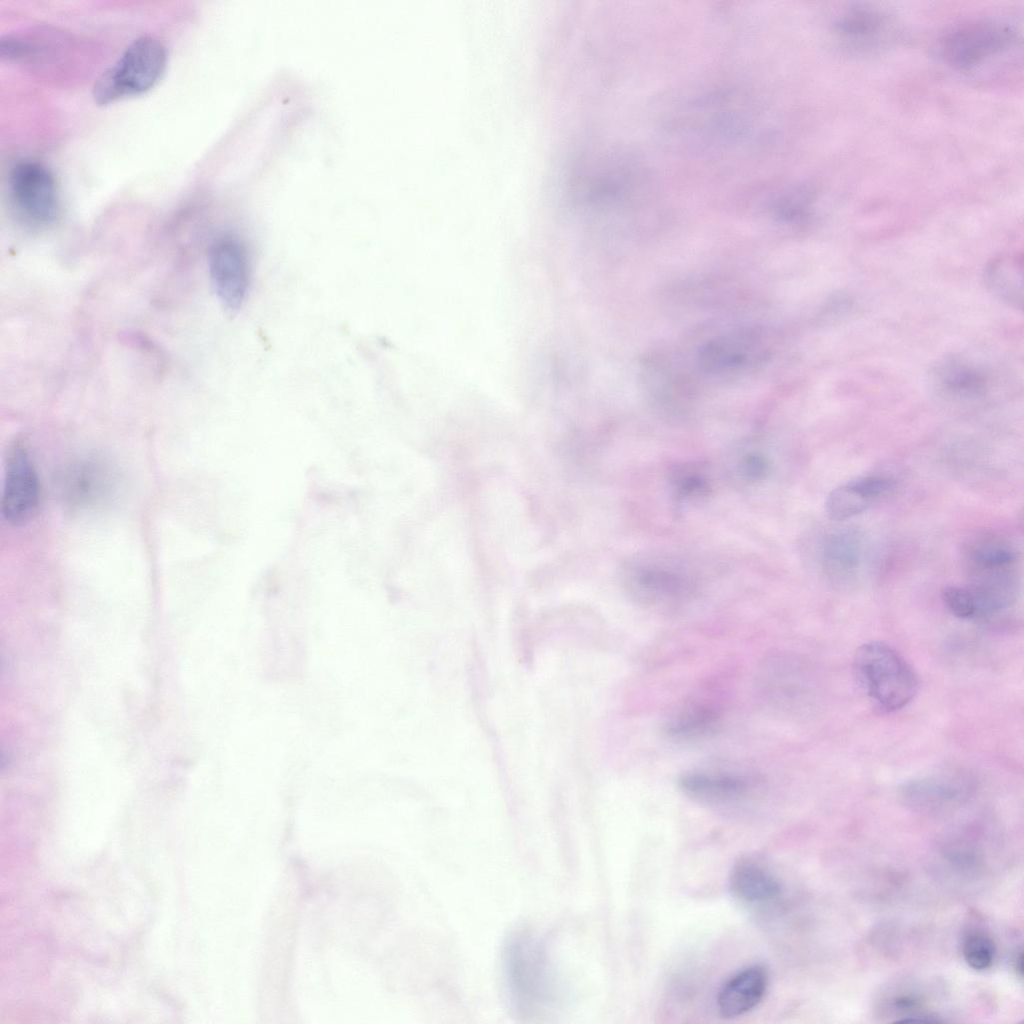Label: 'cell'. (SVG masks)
Wrapping results in <instances>:
<instances>
[{"mask_svg": "<svg viewBox=\"0 0 1024 1024\" xmlns=\"http://www.w3.org/2000/svg\"><path fill=\"white\" fill-rule=\"evenodd\" d=\"M502 974L507 997L520 1016L545 1013L559 999L560 985L549 955L530 933H515L507 939Z\"/></svg>", "mask_w": 1024, "mask_h": 1024, "instance_id": "6da1fadb", "label": "cell"}, {"mask_svg": "<svg viewBox=\"0 0 1024 1024\" xmlns=\"http://www.w3.org/2000/svg\"><path fill=\"white\" fill-rule=\"evenodd\" d=\"M852 670L871 704L884 713L908 705L918 690L917 675L910 664L881 641L862 644L854 654Z\"/></svg>", "mask_w": 1024, "mask_h": 1024, "instance_id": "7a4b0ae2", "label": "cell"}, {"mask_svg": "<svg viewBox=\"0 0 1024 1024\" xmlns=\"http://www.w3.org/2000/svg\"><path fill=\"white\" fill-rule=\"evenodd\" d=\"M166 64L164 44L153 36H141L99 76L93 87V98L97 104L107 105L143 94L158 83Z\"/></svg>", "mask_w": 1024, "mask_h": 1024, "instance_id": "3957f363", "label": "cell"}, {"mask_svg": "<svg viewBox=\"0 0 1024 1024\" xmlns=\"http://www.w3.org/2000/svg\"><path fill=\"white\" fill-rule=\"evenodd\" d=\"M8 195L16 215L33 227H46L58 217L59 193L51 171L41 162H17L8 176Z\"/></svg>", "mask_w": 1024, "mask_h": 1024, "instance_id": "277c9868", "label": "cell"}, {"mask_svg": "<svg viewBox=\"0 0 1024 1024\" xmlns=\"http://www.w3.org/2000/svg\"><path fill=\"white\" fill-rule=\"evenodd\" d=\"M999 371L979 357L952 353L943 356L929 372V384L937 396L953 402L985 398L1000 384Z\"/></svg>", "mask_w": 1024, "mask_h": 1024, "instance_id": "5b68a950", "label": "cell"}, {"mask_svg": "<svg viewBox=\"0 0 1024 1024\" xmlns=\"http://www.w3.org/2000/svg\"><path fill=\"white\" fill-rule=\"evenodd\" d=\"M630 596L649 607H666L686 599L694 584L687 572L663 560L632 561L625 571Z\"/></svg>", "mask_w": 1024, "mask_h": 1024, "instance_id": "8992f818", "label": "cell"}, {"mask_svg": "<svg viewBox=\"0 0 1024 1024\" xmlns=\"http://www.w3.org/2000/svg\"><path fill=\"white\" fill-rule=\"evenodd\" d=\"M208 264L218 300L227 311H237L250 286V262L245 246L235 238L222 237L211 245Z\"/></svg>", "mask_w": 1024, "mask_h": 1024, "instance_id": "52a82bcc", "label": "cell"}, {"mask_svg": "<svg viewBox=\"0 0 1024 1024\" xmlns=\"http://www.w3.org/2000/svg\"><path fill=\"white\" fill-rule=\"evenodd\" d=\"M1014 32L1001 22L977 21L960 26L942 40L944 59L958 68H969L1007 49Z\"/></svg>", "mask_w": 1024, "mask_h": 1024, "instance_id": "ba28073f", "label": "cell"}, {"mask_svg": "<svg viewBox=\"0 0 1024 1024\" xmlns=\"http://www.w3.org/2000/svg\"><path fill=\"white\" fill-rule=\"evenodd\" d=\"M39 502L40 486L34 465L26 449L15 444L5 465L2 514L11 525L21 526L35 516Z\"/></svg>", "mask_w": 1024, "mask_h": 1024, "instance_id": "9c48e42d", "label": "cell"}, {"mask_svg": "<svg viewBox=\"0 0 1024 1024\" xmlns=\"http://www.w3.org/2000/svg\"><path fill=\"white\" fill-rule=\"evenodd\" d=\"M974 787L970 772L957 766H943L907 781L901 787V797L913 808L935 810L964 800Z\"/></svg>", "mask_w": 1024, "mask_h": 1024, "instance_id": "30bf717a", "label": "cell"}, {"mask_svg": "<svg viewBox=\"0 0 1024 1024\" xmlns=\"http://www.w3.org/2000/svg\"><path fill=\"white\" fill-rule=\"evenodd\" d=\"M114 486L112 469L103 460L93 457L72 463L61 479L62 496L73 509H90L105 503Z\"/></svg>", "mask_w": 1024, "mask_h": 1024, "instance_id": "8fae6325", "label": "cell"}, {"mask_svg": "<svg viewBox=\"0 0 1024 1024\" xmlns=\"http://www.w3.org/2000/svg\"><path fill=\"white\" fill-rule=\"evenodd\" d=\"M679 787L699 803L727 806L745 801L754 784L747 775L737 772L692 770L681 775Z\"/></svg>", "mask_w": 1024, "mask_h": 1024, "instance_id": "7c38bea8", "label": "cell"}, {"mask_svg": "<svg viewBox=\"0 0 1024 1024\" xmlns=\"http://www.w3.org/2000/svg\"><path fill=\"white\" fill-rule=\"evenodd\" d=\"M768 987V973L761 965H752L734 974L719 990L717 1008L724 1018L747 1014L762 1001Z\"/></svg>", "mask_w": 1024, "mask_h": 1024, "instance_id": "4fadbf2b", "label": "cell"}, {"mask_svg": "<svg viewBox=\"0 0 1024 1024\" xmlns=\"http://www.w3.org/2000/svg\"><path fill=\"white\" fill-rule=\"evenodd\" d=\"M729 887L739 902L752 907L771 904L781 894V886L775 875L751 859H742L733 866Z\"/></svg>", "mask_w": 1024, "mask_h": 1024, "instance_id": "5bb4252c", "label": "cell"}, {"mask_svg": "<svg viewBox=\"0 0 1024 1024\" xmlns=\"http://www.w3.org/2000/svg\"><path fill=\"white\" fill-rule=\"evenodd\" d=\"M987 289L1000 301L1015 309L1023 303V260L1018 255L993 258L984 270Z\"/></svg>", "mask_w": 1024, "mask_h": 1024, "instance_id": "9a60e30c", "label": "cell"}, {"mask_svg": "<svg viewBox=\"0 0 1024 1024\" xmlns=\"http://www.w3.org/2000/svg\"><path fill=\"white\" fill-rule=\"evenodd\" d=\"M721 725L717 708L707 703L684 707L665 724V734L677 740H697L715 734Z\"/></svg>", "mask_w": 1024, "mask_h": 1024, "instance_id": "2e32d148", "label": "cell"}, {"mask_svg": "<svg viewBox=\"0 0 1024 1024\" xmlns=\"http://www.w3.org/2000/svg\"><path fill=\"white\" fill-rule=\"evenodd\" d=\"M972 572L1012 568L1016 555L1011 546L998 536L982 534L974 539L967 550Z\"/></svg>", "mask_w": 1024, "mask_h": 1024, "instance_id": "e0dca14e", "label": "cell"}, {"mask_svg": "<svg viewBox=\"0 0 1024 1024\" xmlns=\"http://www.w3.org/2000/svg\"><path fill=\"white\" fill-rule=\"evenodd\" d=\"M672 496L677 505L690 504L707 497L711 487L708 478L694 464H680L669 473Z\"/></svg>", "mask_w": 1024, "mask_h": 1024, "instance_id": "ac0fdd59", "label": "cell"}, {"mask_svg": "<svg viewBox=\"0 0 1024 1024\" xmlns=\"http://www.w3.org/2000/svg\"><path fill=\"white\" fill-rule=\"evenodd\" d=\"M873 503L852 481L835 489L827 496L825 511L829 519L843 521L861 514Z\"/></svg>", "mask_w": 1024, "mask_h": 1024, "instance_id": "d6986e66", "label": "cell"}, {"mask_svg": "<svg viewBox=\"0 0 1024 1024\" xmlns=\"http://www.w3.org/2000/svg\"><path fill=\"white\" fill-rule=\"evenodd\" d=\"M884 17L869 9H853L843 15L836 23L837 32L846 40L869 41L879 33Z\"/></svg>", "mask_w": 1024, "mask_h": 1024, "instance_id": "ffe728a7", "label": "cell"}, {"mask_svg": "<svg viewBox=\"0 0 1024 1024\" xmlns=\"http://www.w3.org/2000/svg\"><path fill=\"white\" fill-rule=\"evenodd\" d=\"M858 548L847 534L832 535L823 548V562L829 573L847 574L857 565Z\"/></svg>", "mask_w": 1024, "mask_h": 1024, "instance_id": "44dd1931", "label": "cell"}, {"mask_svg": "<svg viewBox=\"0 0 1024 1024\" xmlns=\"http://www.w3.org/2000/svg\"><path fill=\"white\" fill-rule=\"evenodd\" d=\"M963 955L967 964L975 970L989 968L995 957L993 941L986 935L974 933L963 944Z\"/></svg>", "mask_w": 1024, "mask_h": 1024, "instance_id": "7402d4cb", "label": "cell"}, {"mask_svg": "<svg viewBox=\"0 0 1024 1024\" xmlns=\"http://www.w3.org/2000/svg\"><path fill=\"white\" fill-rule=\"evenodd\" d=\"M941 597L947 609L954 616L961 619L976 616L975 602L969 590L957 586H947L943 588Z\"/></svg>", "mask_w": 1024, "mask_h": 1024, "instance_id": "603a6c76", "label": "cell"}, {"mask_svg": "<svg viewBox=\"0 0 1024 1024\" xmlns=\"http://www.w3.org/2000/svg\"><path fill=\"white\" fill-rule=\"evenodd\" d=\"M769 471L767 458L759 452L744 455L738 465L740 476L749 482H756L766 477Z\"/></svg>", "mask_w": 1024, "mask_h": 1024, "instance_id": "cb8c5ba5", "label": "cell"}, {"mask_svg": "<svg viewBox=\"0 0 1024 1024\" xmlns=\"http://www.w3.org/2000/svg\"><path fill=\"white\" fill-rule=\"evenodd\" d=\"M873 502L892 489V479L881 475H868L851 480Z\"/></svg>", "mask_w": 1024, "mask_h": 1024, "instance_id": "d4e9b609", "label": "cell"}, {"mask_svg": "<svg viewBox=\"0 0 1024 1024\" xmlns=\"http://www.w3.org/2000/svg\"><path fill=\"white\" fill-rule=\"evenodd\" d=\"M1015 967H1016V972L1018 973V975L1020 977H1022L1023 976V953L1022 952H1019L1018 957L1016 958Z\"/></svg>", "mask_w": 1024, "mask_h": 1024, "instance_id": "484cf974", "label": "cell"}]
</instances>
